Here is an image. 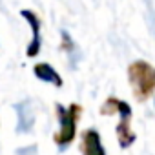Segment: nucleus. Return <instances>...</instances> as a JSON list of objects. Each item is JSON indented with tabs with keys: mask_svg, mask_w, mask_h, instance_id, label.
Instances as JSON below:
<instances>
[{
	"mask_svg": "<svg viewBox=\"0 0 155 155\" xmlns=\"http://www.w3.org/2000/svg\"><path fill=\"white\" fill-rule=\"evenodd\" d=\"M130 84L133 90V95L139 102H146L151 99L155 90V71L153 66L146 60H135L128 68Z\"/></svg>",
	"mask_w": 155,
	"mask_h": 155,
	"instance_id": "f03ea898",
	"label": "nucleus"
},
{
	"mask_svg": "<svg viewBox=\"0 0 155 155\" xmlns=\"http://www.w3.org/2000/svg\"><path fill=\"white\" fill-rule=\"evenodd\" d=\"M17 111H18V126L17 131H29L33 126V113L29 108V102H20L17 104Z\"/></svg>",
	"mask_w": 155,
	"mask_h": 155,
	"instance_id": "0eeeda50",
	"label": "nucleus"
},
{
	"mask_svg": "<svg viewBox=\"0 0 155 155\" xmlns=\"http://www.w3.org/2000/svg\"><path fill=\"white\" fill-rule=\"evenodd\" d=\"M20 17L24 20H28V24L31 28V42L28 44L26 53H28L29 58H33V57H37L40 53V18L31 9H22L20 11Z\"/></svg>",
	"mask_w": 155,
	"mask_h": 155,
	"instance_id": "20e7f679",
	"label": "nucleus"
},
{
	"mask_svg": "<svg viewBox=\"0 0 155 155\" xmlns=\"http://www.w3.org/2000/svg\"><path fill=\"white\" fill-rule=\"evenodd\" d=\"M81 151H82V155H106L101 133L95 128H88V130L82 131Z\"/></svg>",
	"mask_w": 155,
	"mask_h": 155,
	"instance_id": "39448f33",
	"label": "nucleus"
},
{
	"mask_svg": "<svg viewBox=\"0 0 155 155\" xmlns=\"http://www.w3.org/2000/svg\"><path fill=\"white\" fill-rule=\"evenodd\" d=\"M33 73H35L37 79H40V81H44V82H49V84H53V86H57V88H62V84H64V81H62V77L58 75V71H57L53 66H49L48 62H38V64H35V66H33Z\"/></svg>",
	"mask_w": 155,
	"mask_h": 155,
	"instance_id": "423d86ee",
	"label": "nucleus"
},
{
	"mask_svg": "<svg viewBox=\"0 0 155 155\" xmlns=\"http://www.w3.org/2000/svg\"><path fill=\"white\" fill-rule=\"evenodd\" d=\"M101 113L102 115H115L119 113L120 115V120L115 128L117 131V140H119V146L120 148H130L133 142H135V133L131 130V106L117 97H108L104 101V104L101 106Z\"/></svg>",
	"mask_w": 155,
	"mask_h": 155,
	"instance_id": "f257e3e1",
	"label": "nucleus"
},
{
	"mask_svg": "<svg viewBox=\"0 0 155 155\" xmlns=\"http://www.w3.org/2000/svg\"><path fill=\"white\" fill-rule=\"evenodd\" d=\"M55 111H57V117H58V131L55 133L53 140L55 144L64 150L66 146H69L73 140H75V135H77V122H79V117L82 115V106L81 104H69L68 108L62 106V104H57L55 106Z\"/></svg>",
	"mask_w": 155,
	"mask_h": 155,
	"instance_id": "7ed1b4c3",
	"label": "nucleus"
}]
</instances>
